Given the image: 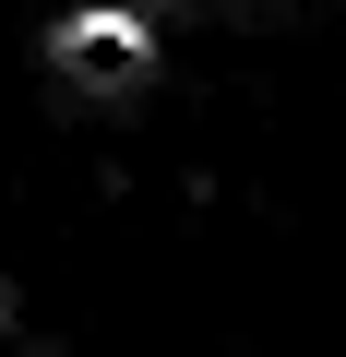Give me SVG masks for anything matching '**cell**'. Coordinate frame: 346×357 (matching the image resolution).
Returning a JSON list of instances; mask_svg holds the SVG:
<instances>
[{"mask_svg": "<svg viewBox=\"0 0 346 357\" xmlns=\"http://www.w3.org/2000/svg\"><path fill=\"white\" fill-rule=\"evenodd\" d=\"M60 60H72L84 84H131V72H143V24H131V13H72Z\"/></svg>", "mask_w": 346, "mask_h": 357, "instance_id": "1", "label": "cell"}]
</instances>
